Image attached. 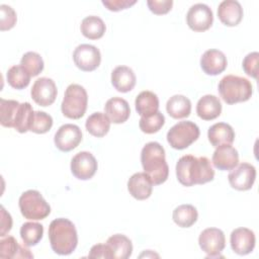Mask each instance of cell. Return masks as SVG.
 <instances>
[{
    "instance_id": "cell-1",
    "label": "cell",
    "mask_w": 259,
    "mask_h": 259,
    "mask_svg": "<svg viewBox=\"0 0 259 259\" xmlns=\"http://www.w3.org/2000/svg\"><path fill=\"white\" fill-rule=\"evenodd\" d=\"M176 176L183 186L204 184L213 180L214 170L208 158L194 157L193 155L182 156L176 163Z\"/></svg>"
},
{
    "instance_id": "cell-2",
    "label": "cell",
    "mask_w": 259,
    "mask_h": 259,
    "mask_svg": "<svg viewBox=\"0 0 259 259\" xmlns=\"http://www.w3.org/2000/svg\"><path fill=\"white\" fill-rule=\"evenodd\" d=\"M141 163L153 185H160L167 180L169 167L165 158V150L158 142H150L143 147Z\"/></svg>"
},
{
    "instance_id": "cell-3",
    "label": "cell",
    "mask_w": 259,
    "mask_h": 259,
    "mask_svg": "<svg viewBox=\"0 0 259 259\" xmlns=\"http://www.w3.org/2000/svg\"><path fill=\"white\" fill-rule=\"evenodd\" d=\"M49 239L52 250L59 255H69L77 247L78 235L75 225L68 219L59 218L51 222Z\"/></svg>"
},
{
    "instance_id": "cell-4",
    "label": "cell",
    "mask_w": 259,
    "mask_h": 259,
    "mask_svg": "<svg viewBox=\"0 0 259 259\" xmlns=\"http://www.w3.org/2000/svg\"><path fill=\"white\" fill-rule=\"evenodd\" d=\"M219 93L222 99L228 104L245 102L249 100L253 93L251 82L240 76L227 75L219 83Z\"/></svg>"
},
{
    "instance_id": "cell-5",
    "label": "cell",
    "mask_w": 259,
    "mask_h": 259,
    "mask_svg": "<svg viewBox=\"0 0 259 259\" xmlns=\"http://www.w3.org/2000/svg\"><path fill=\"white\" fill-rule=\"evenodd\" d=\"M87 103L88 95L85 88L79 84H71L65 91L61 110L66 117L79 119L85 114Z\"/></svg>"
},
{
    "instance_id": "cell-6",
    "label": "cell",
    "mask_w": 259,
    "mask_h": 259,
    "mask_svg": "<svg viewBox=\"0 0 259 259\" xmlns=\"http://www.w3.org/2000/svg\"><path fill=\"white\" fill-rule=\"evenodd\" d=\"M21 214L30 221L46 219L51 213V206L39 191L29 189L24 191L18 200Z\"/></svg>"
},
{
    "instance_id": "cell-7",
    "label": "cell",
    "mask_w": 259,
    "mask_h": 259,
    "mask_svg": "<svg viewBox=\"0 0 259 259\" xmlns=\"http://www.w3.org/2000/svg\"><path fill=\"white\" fill-rule=\"evenodd\" d=\"M199 127L190 120L179 121L167 133V142L176 150L188 148L199 138Z\"/></svg>"
},
{
    "instance_id": "cell-8",
    "label": "cell",
    "mask_w": 259,
    "mask_h": 259,
    "mask_svg": "<svg viewBox=\"0 0 259 259\" xmlns=\"http://www.w3.org/2000/svg\"><path fill=\"white\" fill-rule=\"evenodd\" d=\"M198 244L200 249L208 257H220V254L226 246L225 234L218 228H207L200 233Z\"/></svg>"
},
{
    "instance_id": "cell-9",
    "label": "cell",
    "mask_w": 259,
    "mask_h": 259,
    "mask_svg": "<svg viewBox=\"0 0 259 259\" xmlns=\"http://www.w3.org/2000/svg\"><path fill=\"white\" fill-rule=\"evenodd\" d=\"M73 61L77 68L84 72H91L97 69L101 62L100 51L92 45H79L73 53Z\"/></svg>"
},
{
    "instance_id": "cell-10",
    "label": "cell",
    "mask_w": 259,
    "mask_h": 259,
    "mask_svg": "<svg viewBox=\"0 0 259 259\" xmlns=\"http://www.w3.org/2000/svg\"><path fill=\"white\" fill-rule=\"evenodd\" d=\"M212 10L206 4L196 3L187 11L186 22L193 31L201 32L207 30L212 25Z\"/></svg>"
},
{
    "instance_id": "cell-11",
    "label": "cell",
    "mask_w": 259,
    "mask_h": 259,
    "mask_svg": "<svg viewBox=\"0 0 259 259\" xmlns=\"http://www.w3.org/2000/svg\"><path fill=\"white\" fill-rule=\"evenodd\" d=\"M97 167L95 157L87 151L77 153L71 160V172L79 180L92 178L97 171Z\"/></svg>"
},
{
    "instance_id": "cell-12",
    "label": "cell",
    "mask_w": 259,
    "mask_h": 259,
    "mask_svg": "<svg viewBox=\"0 0 259 259\" xmlns=\"http://www.w3.org/2000/svg\"><path fill=\"white\" fill-rule=\"evenodd\" d=\"M82 141V132L76 124L65 123L55 134L54 143L62 152H69L77 148Z\"/></svg>"
},
{
    "instance_id": "cell-13",
    "label": "cell",
    "mask_w": 259,
    "mask_h": 259,
    "mask_svg": "<svg viewBox=\"0 0 259 259\" xmlns=\"http://www.w3.org/2000/svg\"><path fill=\"white\" fill-rule=\"evenodd\" d=\"M256 179V169L249 163H241L235 167L228 175L230 185L239 191H245L252 188Z\"/></svg>"
},
{
    "instance_id": "cell-14",
    "label": "cell",
    "mask_w": 259,
    "mask_h": 259,
    "mask_svg": "<svg viewBox=\"0 0 259 259\" xmlns=\"http://www.w3.org/2000/svg\"><path fill=\"white\" fill-rule=\"evenodd\" d=\"M30 94L36 104L46 107L55 102L58 94L57 86L53 79L41 77L34 81Z\"/></svg>"
},
{
    "instance_id": "cell-15",
    "label": "cell",
    "mask_w": 259,
    "mask_h": 259,
    "mask_svg": "<svg viewBox=\"0 0 259 259\" xmlns=\"http://www.w3.org/2000/svg\"><path fill=\"white\" fill-rule=\"evenodd\" d=\"M232 250L238 255H247L254 250L256 238L253 231L247 228H237L231 233Z\"/></svg>"
},
{
    "instance_id": "cell-16",
    "label": "cell",
    "mask_w": 259,
    "mask_h": 259,
    "mask_svg": "<svg viewBox=\"0 0 259 259\" xmlns=\"http://www.w3.org/2000/svg\"><path fill=\"white\" fill-rule=\"evenodd\" d=\"M227 66V57L223 52L215 49L205 51L200 58V67L206 75H219L226 70Z\"/></svg>"
},
{
    "instance_id": "cell-17",
    "label": "cell",
    "mask_w": 259,
    "mask_h": 259,
    "mask_svg": "<svg viewBox=\"0 0 259 259\" xmlns=\"http://www.w3.org/2000/svg\"><path fill=\"white\" fill-rule=\"evenodd\" d=\"M213 166L222 171L232 170L239 164L238 151L231 145H223L217 147L212 154Z\"/></svg>"
},
{
    "instance_id": "cell-18",
    "label": "cell",
    "mask_w": 259,
    "mask_h": 259,
    "mask_svg": "<svg viewBox=\"0 0 259 259\" xmlns=\"http://www.w3.org/2000/svg\"><path fill=\"white\" fill-rule=\"evenodd\" d=\"M130 194L138 200H145L152 194L153 183L145 172H138L132 175L127 181Z\"/></svg>"
},
{
    "instance_id": "cell-19",
    "label": "cell",
    "mask_w": 259,
    "mask_h": 259,
    "mask_svg": "<svg viewBox=\"0 0 259 259\" xmlns=\"http://www.w3.org/2000/svg\"><path fill=\"white\" fill-rule=\"evenodd\" d=\"M218 16L223 24L236 26L243 18V8L236 0H225L218 7Z\"/></svg>"
},
{
    "instance_id": "cell-20",
    "label": "cell",
    "mask_w": 259,
    "mask_h": 259,
    "mask_svg": "<svg viewBox=\"0 0 259 259\" xmlns=\"http://www.w3.org/2000/svg\"><path fill=\"white\" fill-rule=\"evenodd\" d=\"M105 114L113 123H123L131 114V108L127 101L120 97L108 99L104 106Z\"/></svg>"
},
{
    "instance_id": "cell-21",
    "label": "cell",
    "mask_w": 259,
    "mask_h": 259,
    "mask_svg": "<svg viewBox=\"0 0 259 259\" xmlns=\"http://www.w3.org/2000/svg\"><path fill=\"white\" fill-rule=\"evenodd\" d=\"M136 81V75L130 67L117 66L111 72V84L118 92L126 93L133 90Z\"/></svg>"
},
{
    "instance_id": "cell-22",
    "label": "cell",
    "mask_w": 259,
    "mask_h": 259,
    "mask_svg": "<svg viewBox=\"0 0 259 259\" xmlns=\"http://www.w3.org/2000/svg\"><path fill=\"white\" fill-rule=\"evenodd\" d=\"M207 138L211 146L215 148L223 145H232L235 140V132L230 124L218 122L208 128Z\"/></svg>"
},
{
    "instance_id": "cell-23",
    "label": "cell",
    "mask_w": 259,
    "mask_h": 259,
    "mask_svg": "<svg viewBox=\"0 0 259 259\" xmlns=\"http://www.w3.org/2000/svg\"><path fill=\"white\" fill-rule=\"evenodd\" d=\"M222 103L215 95L206 94L196 104V113L203 120H211L221 115Z\"/></svg>"
},
{
    "instance_id": "cell-24",
    "label": "cell",
    "mask_w": 259,
    "mask_h": 259,
    "mask_svg": "<svg viewBox=\"0 0 259 259\" xmlns=\"http://www.w3.org/2000/svg\"><path fill=\"white\" fill-rule=\"evenodd\" d=\"M26 247L25 245H19L15 238L12 236L3 238L0 240V258H33V255Z\"/></svg>"
},
{
    "instance_id": "cell-25",
    "label": "cell",
    "mask_w": 259,
    "mask_h": 259,
    "mask_svg": "<svg viewBox=\"0 0 259 259\" xmlns=\"http://www.w3.org/2000/svg\"><path fill=\"white\" fill-rule=\"evenodd\" d=\"M137 112L144 117L151 116L159 111V98L152 91H142L135 101Z\"/></svg>"
},
{
    "instance_id": "cell-26",
    "label": "cell",
    "mask_w": 259,
    "mask_h": 259,
    "mask_svg": "<svg viewBox=\"0 0 259 259\" xmlns=\"http://www.w3.org/2000/svg\"><path fill=\"white\" fill-rule=\"evenodd\" d=\"M106 244L110 249L112 258L126 259L133 253L132 241L124 235H121V234L112 235L107 239Z\"/></svg>"
},
{
    "instance_id": "cell-27",
    "label": "cell",
    "mask_w": 259,
    "mask_h": 259,
    "mask_svg": "<svg viewBox=\"0 0 259 259\" xmlns=\"http://www.w3.org/2000/svg\"><path fill=\"white\" fill-rule=\"evenodd\" d=\"M166 110L168 114L175 119L184 118L189 116L191 112V102L186 96L176 94L168 99Z\"/></svg>"
},
{
    "instance_id": "cell-28",
    "label": "cell",
    "mask_w": 259,
    "mask_h": 259,
    "mask_svg": "<svg viewBox=\"0 0 259 259\" xmlns=\"http://www.w3.org/2000/svg\"><path fill=\"white\" fill-rule=\"evenodd\" d=\"M110 122V119L105 113L94 112L86 119L85 127L93 137L102 138L109 132Z\"/></svg>"
},
{
    "instance_id": "cell-29",
    "label": "cell",
    "mask_w": 259,
    "mask_h": 259,
    "mask_svg": "<svg viewBox=\"0 0 259 259\" xmlns=\"http://www.w3.org/2000/svg\"><path fill=\"white\" fill-rule=\"evenodd\" d=\"M80 30L85 37L89 39H98L103 36L106 30V26L100 17L90 15L82 20Z\"/></svg>"
},
{
    "instance_id": "cell-30",
    "label": "cell",
    "mask_w": 259,
    "mask_h": 259,
    "mask_svg": "<svg viewBox=\"0 0 259 259\" xmlns=\"http://www.w3.org/2000/svg\"><path fill=\"white\" fill-rule=\"evenodd\" d=\"M198 213L196 208L191 204L178 205L172 214L174 223L180 228H189L197 221Z\"/></svg>"
},
{
    "instance_id": "cell-31",
    "label": "cell",
    "mask_w": 259,
    "mask_h": 259,
    "mask_svg": "<svg viewBox=\"0 0 259 259\" xmlns=\"http://www.w3.org/2000/svg\"><path fill=\"white\" fill-rule=\"evenodd\" d=\"M44 235V226L35 222H26L20 228V237L27 247L35 246L39 243Z\"/></svg>"
},
{
    "instance_id": "cell-32",
    "label": "cell",
    "mask_w": 259,
    "mask_h": 259,
    "mask_svg": "<svg viewBox=\"0 0 259 259\" xmlns=\"http://www.w3.org/2000/svg\"><path fill=\"white\" fill-rule=\"evenodd\" d=\"M30 75L21 65H14L10 67L6 73L8 84L17 90L24 89L30 82Z\"/></svg>"
},
{
    "instance_id": "cell-33",
    "label": "cell",
    "mask_w": 259,
    "mask_h": 259,
    "mask_svg": "<svg viewBox=\"0 0 259 259\" xmlns=\"http://www.w3.org/2000/svg\"><path fill=\"white\" fill-rule=\"evenodd\" d=\"M20 103L11 99H0V122L5 127H13Z\"/></svg>"
},
{
    "instance_id": "cell-34",
    "label": "cell",
    "mask_w": 259,
    "mask_h": 259,
    "mask_svg": "<svg viewBox=\"0 0 259 259\" xmlns=\"http://www.w3.org/2000/svg\"><path fill=\"white\" fill-rule=\"evenodd\" d=\"M33 114H34V111L29 102L20 103L17 111V115L15 117L13 128H15L18 133H21V134L28 132L32 121Z\"/></svg>"
},
{
    "instance_id": "cell-35",
    "label": "cell",
    "mask_w": 259,
    "mask_h": 259,
    "mask_svg": "<svg viewBox=\"0 0 259 259\" xmlns=\"http://www.w3.org/2000/svg\"><path fill=\"white\" fill-rule=\"evenodd\" d=\"M20 65L31 77L37 76L44 70V60L40 55L35 52L25 53L20 60Z\"/></svg>"
},
{
    "instance_id": "cell-36",
    "label": "cell",
    "mask_w": 259,
    "mask_h": 259,
    "mask_svg": "<svg viewBox=\"0 0 259 259\" xmlns=\"http://www.w3.org/2000/svg\"><path fill=\"white\" fill-rule=\"evenodd\" d=\"M165 123V116L162 112L157 111L155 114L144 117L142 116L139 121V126L141 131L145 134H155L161 130Z\"/></svg>"
},
{
    "instance_id": "cell-37",
    "label": "cell",
    "mask_w": 259,
    "mask_h": 259,
    "mask_svg": "<svg viewBox=\"0 0 259 259\" xmlns=\"http://www.w3.org/2000/svg\"><path fill=\"white\" fill-rule=\"evenodd\" d=\"M53 126V118L45 111H34L29 131L35 134H46Z\"/></svg>"
},
{
    "instance_id": "cell-38",
    "label": "cell",
    "mask_w": 259,
    "mask_h": 259,
    "mask_svg": "<svg viewBox=\"0 0 259 259\" xmlns=\"http://www.w3.org/2000/svg\"><path fill=\"white\" fill-rule=\"evenodd\" d=\"M0 29L2 31L11 29L17 20L16 13L12 7L1 4L0 5Z\"/></svg>"
},
{
    "instance_id": "cell-39",
    "label": "cell",
    "mask_w": 259,
    "mask_h": 259,
    "mask_svg": "<svg viewBox=\"0 0 259 259\" xmlns=\"http://www.w3.org/2000/svg\"><path fill=\"white\" fill-rule=\"evenodd\" d=\"M258 59L259 54L257 52H252L244 58L242 63V67L245 73L254 79H257L258 76Z\"/></svg>"
},
{
    "instance_id": "cell-40",
    "label": "cell",
    "mask_w": 259,
    "mask_h": 259,
    "mask_svg": "<svg viewBox=\"0 0 259 259\" xmlns=\"http://www.w3.org/2000/svg\"><path fill=\"white\" fill-rule=\"evenodd\" d=\"M147 5L151 12L157 15H162L168 13L172 6L173 1L172 0H148Z\"/></svg>"
},
{
    "instance_id": "cell-41",
    "label": "cell",
    "mask_w": 259,
    "mask_h": 259,
    "mask_svg": "<svg viewBox=\"0 0 259 259\" xmlns=\"http://www.w3.org/2000/svg\"><path fill=\"white\" fill-rule=\"evenodd\" d=\"M136 0H102V4L110 11H120L136 4Z\"/></svg>"
},
{
    "instance_id": "cell-42",
    "label": "cell",
    "mask_w": 259,
    "mask_h": 259,
    "mask_svg": "<svg viewBox=\"0 0 259 259\" xmlns=\"http://www.w3.org/2000/svg\"><path fill=\"white\" fill-rule=\"evenodd\" d=\"M88 257L90 258H112L111 252L107 244H96L91 247Z\"/></svg>"
},
{
    "instance_id": "cell-43",
    "label": "cell",
    "mask_w": 259,
    "mask_h": 259,
    "mask_svg": "<svg viewBox=\"0 0 259 259\" xmlns=\"http://www.w3.org/2000/svg\"><path fill=\"white\" fill-rule=\"evenodd\" d=\"M12 228V218L9 212L6 211V209L1 206V230H0V236L4 237L7 233L10 232Z\"/></svg>"
}]
</instances>
